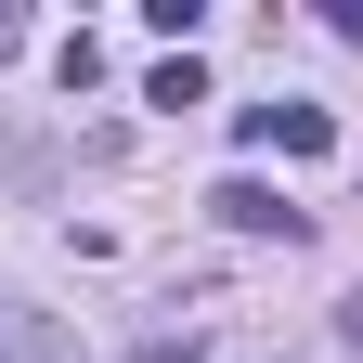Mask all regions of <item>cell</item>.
Here are the masks:
<instances>
[{
	"instance_id": "cell-1",
	"label": "cell",
	"mask_w": 363,
	"mask_h": 363,
	"mask_svg": "<svg viewBox=\"0 0 363 363\" xmlns=\"http://www.w3.org/2000/svg\"><path fill=\"white\" fill-rule=\"evenodd\" d=\"M208 208H220V220H234V234H286V247L311 234V208H286V195H272V182H259V169H234V182H220V195H208Z\"/></svg>"
},
{
	"instance_id": "cell-4",
	"label": "cell",
	"mask_w": 363,
	"mask_h": 363,
	"mask_svg": "<svg viewBox=\"0 0 363 363\" xmlns=\"http://www.w3.org/2000/svg\"><path fill=\"white\" fill-rule=\"evenodd\" d=\"M143 104H169V117H182V104H208V65H195V52H169V65L143 78Z\"/></svg>"
},
{
	"instance_id": "cell-3",
	"label": "cell",
	"mask_w": 363,
	"mask_h": 363,
	"mask_svg": "<svg viewBox=\"0 0 363 363\" xmlns=\"http://www.w3.org/2000/svg\"><path fill=\"white\" fill-rule=\"evenodd\" d=\"M0 363H78V325H52V311H13V298H0Z\"/></svg>"
},
{
	"instance_id": "cell-2",
	"label": "cell",
	"mask_w": 363,
	"mask_h": 363,
	"mask_svg": "<svg viewBox=\"0 0 363 363\" xmlns=\"http://www.w3.org/2000/svg\"><path fill=\"white\" fill-rule=\"evenodd\" d=\"M247 143H286V156H337V117H325V104H247Z\"/></svg>"
}]
</instances>
